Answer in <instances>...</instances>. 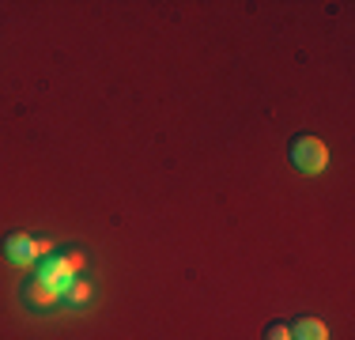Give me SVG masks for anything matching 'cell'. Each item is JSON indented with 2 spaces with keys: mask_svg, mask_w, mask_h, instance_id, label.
Wrapping results in <instances>:
<instances>
[{
  "mask_svg": "<svg viewBox=\"0 0 355 340\" xmlns=\"http://www.w3.org/2000/svg\"><path fill=\"white\" fill-rule=\"evenodd\" d=\"M87 295H91V287L83 284V280H80V284H69V287H64V299H69V303H83Z\"/></svg>",
  "mask_w": 355,
  "mask_h": 340,
  "instance_id": "obj_5",
  "label": "cell"
},
{
  "mask_svg": "<svg viewBox=\"0 0 355 340\" xmlns=\"http://www.w3.org/2000/svg\"><path fill=\"white\" fill-rule=\"evenodd\" d=\"M265 340H291V325H284V321H272V325L265 329Z\"/></svg>",
  "mask_w": 355,
  "mask_h": 340,
  "instance_id": "obj_6",
  "label": "cell"
},
{
  "mask_svg": "<svg viewBox=\"0 0 355 340\" xmlns=\"http://www.w3.org/2000/svg\"><path fill=\"white\" fill-rule=\"evenodd\" d=\"M72 265H80V257H76ZM72 265H69V261H57V257H49L46 265H42L38 280L49 287V291H61V287H69V272H72Z\"/></svg>",
  "mask_w": 355,
  "mask_h": 340,
  "instance_id": "obj_3",
  "label": "cell"
},
{
  "mask_svg": "<svg viewBox=\"0 0 355 340\" xmlns=\"http://www.w3.org/2000/svg\"><path fill=\"white\" fill-rule=\"evenodd\" d=\"M291 340H329V329L318 318H299L291 325Z\"/></svg>",
  "mask_w": 355,
  "mask_h": 340,
  "instance_id": "obj_4",
  "label": "cell"
},
{
  "mask_svg": "<svg viewBox=\"0 0 355 340\" xmlns=\"http://www.w3.org/2000/svg\"><path fill=\"white\" fill-rule=\"evenodd\" d=\"M329 163V148L318 136H295L291 140V167L302 174H321Z\"/></svg>",
  "mask_w": 355,
  "mask_h": 340,
  "instance_id": "obj_1",
  "label": "cell"
},
{
  "mask_svg": "<svg viewBox=\"0 0 355 340\" xmlns=\"http://www.w3.org/2000/svg\"><path fill=\"white\" fill-rule=\"evenodd\" d=\"M0 250H4V257L12 261V265H31V261L42 257V253H46L49 246H46V242H35V238L23 235V231H12V235H4Z\"/></svg>",
  "mask_w": 355,
  "mask_h": 340,
  "instance_id": "obj_2",
  "label": "cell"
}]
</instances>
